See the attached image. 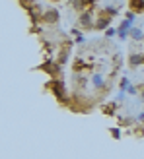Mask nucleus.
<instances>
[{
	"label": "nucleus",
	"instance_id": "f257e3e1",
	"mask_svg": "<svg viewBox=\"0 0 144 159\" xmlns=\"http://www.w3.org/2000/svg\"><path fill=\"white\" fill-rule=\"evenodd\" d=\"M103 84H105V80H103L101 74H94V76H92V85L95 87V89H101Z\"/></svg>",
	"mask_w": 144,
	"mask_h": 159
},
{
	"label": "nucleus",
	"instance_id": "f03ea898",
	"mask_svg": "<svg viewBox=\"0 0 144 159\" xmlns=\"http://www.w3.org/2000/svg\"><path fill=\"white\" fill-rule=\"evenodd\" d=\"M57 18H59V12L57 10H49V12H47L45 14V21H57Z\"/></svg>",
	"mask_w": 144,
	"mask_h": 159
},
{
	"label": "nucleus",
	"instance_id": "7ed1b4c3",
	"mask_svg": "<svg viewBox=\"0 0 144 159\" xmlns=\"http://www.w3.org/2000/svg\"><path fill=\"white\" fill-rule=\"evenodd\" d=\"M131 29H132V21H131V20H125V21L121 23V27H119V31H127V33H129Z\"/></svg>",
	"mask_w": 144,
	"mask_h": 159
},
{
	"label": "nucleus",
	"instance_id": "20e7f679",
	"mask_svg": "<svg viewBox=\"0 0 144 159\" xmlns=\"http://www.w3.org/2000/svg\"><path fill=\"white\" fill-rule=\"evenodd\" d=\"M131 35H132L134 39H137V41H140V39L144 37V33H142L140 29H137V27H132V29H131Z\"/></svg>",
	"mask_w": 144,
	"mask_h": 159
},
{
	"label": "nucleus",
	"instance_id": "39448f33",
	"mask_svg": "<svg viewBox=\"0 0 144 159\" xmlns=\"http://www.w3.org/2000/svg\"><path fill=\"white\" fill-rule=\"evenodd\" d=\"M129 85H131V84H129V80H127V78H123V80H121V84H119V87H121V91H123V93L129 89Z\"/></svg>",
	"mask_w": 144,
	"mask_h": 159
},
{
	"label": "nucleus",
	"instance_id": "423d86ee",
	"mask_svg": "<svg viewBox=\"0 0 144 159\" xmlns=\"http://www.w3.org/2000/svg\"><path fill=\"white\" fill-rule=\"evenodd\" d=\"M127 91H129L131 95H137V87H134V85H129V89H127Z\"/></svg>",
	"mask_w": 144,
	"mask_h": 159
},
{
	"label": "nucleus",
	"instance_id": "0eeeda50",
	"mask_svg": "<svg viewBox=\"0 0 144 159\" xmlns=\"http://www.w3.org/2000/svg\"><path fill=\"white\" fill-rule=\"evenodd\" d=\"M105 35H107V37H111V35H115V29H107V31H105Z\"/></svg>",
	"mask_w": 144,
	"mask_h": 159
},
{
	"label": "nucleus",
	"instance_id": "6e6552de",
	"mask_svg": "<svg viewBox=\"0 0 144 159\" xmlns=\"http://www.w3.org/2000/svg\"><path fill=\"white\" fill-rule=\"evenodd\" d=\"M127 35H129L127 31H119V37H121V39H127Z\"/></svg>",
	"mask_w": 144,
	"mask_h": 159
}]
</instances>
